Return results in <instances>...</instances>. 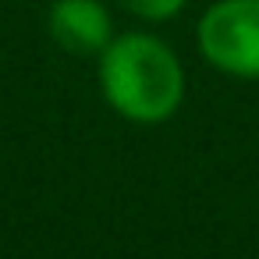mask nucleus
Listing matches in <instances>:
<instances>
[{"instance_id":"1","label":"nucleus","mask_w":259,"mask_h":259,"mask_svg":"<svg viewBox=\"0 0 259 259\" xmlns=\"http://www.w3.org/2000/svg\"><path fill=\"white\" fill-rule=\"evenodd\" d=\"M100 89L121 117L135 124H160L185 100V68L163 39L124 32L100 54Z\"/></svg>"},{"instance_id":"4","label":"nucleus","mask_w":259,"mask_h":259,"mask_svg":"<svg viewBox=\"0 0 259 259\" xmlns=\"http://www.w3.org/2000/svg\"><path fill=\"white\" fill-rule=\"evenodd\" d=\"M121 4L132 15L146 18V22H167V18L181 15V8L188 4V0H121Z\"/></svg>"},{"instance_id":"2","label":"nucleus","mask_w":259,"mask_h":259,"mask_svg":"<svg viewBox=\"0 0 259 259\" xmlns=\"http://www.w3.org/2000/svg\"><path fill=\"white\" fill-rule=\"evenodd\" d=\"M202 57L234 78H259V0H217L199 18Z\"/></svg>"},{"instance_id":"3","label":"nucleus","mask_w":259,"mask_h":259,"mask_svg":"<svg viewBox=\"0 0 259 259\" xmlns=\"http://www.w3.org/2000/svg\"><path fill=\"white\" fill-rule=\"evenodd\" d=\"M47 25L54 43L71 54H103L114 39V22L103 0H54Z\"/></svg>"}]
</instances>
